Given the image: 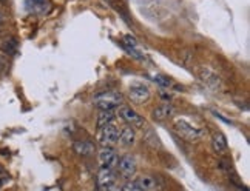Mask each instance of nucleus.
<instances>
[{
	"label": "nucleus",
	"instance_id": "1",
	"mask_svg": "<svg viewBox=\"0 0 250 191\" xmlns=\"http://www.w3.org/2000/svg\"><path fill=\"white\" fill-rule=\"evenodd\" d=\"M175 130H176V133L181 137H184V139H187L190 142L198 140V139H201L204 136V130L203 128L193 125V123H190L186 119H175Z\"/></svg>",
	"mask_w": 250,
	"mask_h": 191
},
{
	"label": "nucleus",
	"instance_id": "2",
	"mask_svg": "<svg viewBox=\"0 0 250 191\" xmlns=\"http://www.w3.org/2000/svg\"><path fill=\"white\" fill-rule=\"evenodd\" d=\"M93 103L102 111H111L113 108L119 107L122 103V96L119 93L108 91V93H101L93 99Z\"/></svg>",
	"mask_w": 250,
	"mask_h": 191
},
{
	"label": "nucleus",
	"instance_id": "3",
	"mask_svg": "<svg viewBox=\"0 0 250 191\" xmlns=\"http://www.w3.org/2000/svg\"><path fill=\"white\" fill-rule=\"evenodd\" d=\"M119 128L114 125V123H110V125H105L101 128V133L98 136V140L102 145V148H113L119 140Z\"/></svg>",
	"mask_w": 250,
	"mask_h": 191
},
{
	"label": "nucleus",
	"instance_id": "4",
	"mask_svg": "<svg viewBox=\"0 0 250 191\" xmlns=\"http://www.w3.org/2000/svg\"><path fill=\"white\" fill-rule=\"evenodd\" d=\"M198 76H199V79L203 80V83L206 85V87L210 88L211 91H221V90H223V80H221L219 76L211 68H208V66H201V68L198 70Z\"/></svg>",
	"mask_w": 250,
	"mask_h": 191
},
{
	"label": "nucleus",
	"instance_id": "5",
	"mask_svg": "<svg viewBox=\"0 0 250 191\" xmlns=\"http://www.w3.org/2000/svg\"><path fill=\"white\" fill-rule=\"evenodd\" d=\"M128 97L134 103H147L151 97V93L147 85L144 83H131L128 88Z\"/></svg>",
	"mask_w": 250,
	"mask_h": 191
},
{
	"label": "nucleus",
	"instance_id": "6",
	"mask_svg": "<svg viewBox=\"0 0 250 191\" xmlns=\"http://www.w3.org/2000/svg\"><path fill=\"white\" fill-rule=\"evenodd\" d=\"M119 117L125 123H128L130 127L142 128L144 125H146V120H144V117L141 116V114H138L136 111H134L133 108H130V107H121L119 108Z\"/></svg>",
	"mask_w": 250,
	"mask_h": 191
},
{
	"label": "nucleus",
	"instance_id": "7",
	"mask_svg": "<svg viewBox=\"0 0 250 191\" xmlns=\"http://www.w3.org/2000/svg\"><path fill=\"white\" fill-rule=\"evenodd\" d=\"M116 185V174L113 168H101L98 174V187L102 191H108Z\"/></svg>",
	"mask_w": 250,
	"mask_h": 191
},
{
	"label": "nucleus",
	"instance_id": "8",
	"mask_svg": "<svg viewBox=\"0 0 250 191\" xmlns=\"http://www.w3.org/2000/svg\"><path fill=\"white\" fill-rule=\"evenodd\" d=\"M116 167H118L119 173L127 179L133 177L134 173H136V160H134L130 154H125L121 159H118Z\"/></svg>",
	"mask_w": 250,
	"mask_h": 191
},
{
	"label": "nucleus",
	"instance_id": "9",
	"mask_svg": "<svg viewBox=\"0 0 250 191\" xmlns=\"http://www.w3.org/2000/svg\"><path fill=\"white\" fill-rule=\"evenodd\" d=\"M118 154L113 148H102L99 151V162L102 168H114L118 164Z\"/></svg>",
	"mask_w": 250,
	"mask_h": 191
},
{
	"label": "nucleus",
	"instance_id": "10",
	"mask_svg": "<svg viewBox=\"0 0 250 191\" xmlns=\"http://www.w3.org/2000/svg\"><path fill=\"white\" fill-rule=\"evenodd\" d=\"M134 184L139 187L141 191H159L158 180L153 176H148V174L139 176L136 180H134Z\"/></svg>",
	"mask_w": 250,
	"mask_h": 191
},
{
	"label": "nucleus",
	"instance_id": "11",
	"mask_svg": "<svg viewBox=\"0 0 250 191\" xmlns=\"http://www.w3.org/2000/svg\"><path fill=\"white\" fill-rule=\"evenodd\" d=\"M151 116H153V119L159 120V122L167 120V119L175 116V107H173V105H170V103H164V105H161V107L153 110Z\"/></svg>",
	"mask_w": 250,
	"mask_h": 191
},
{
	"label": "nucleus",
	"instance_id": "12",
	"mask_svg": "<svg viewBox=\"0 0 250 191\" xmlns=\"http://www.w3.org/2000/svg\"><path fill=\"white\" fill-rule=\"evenodd\" d=\"M211 147H213L215 153H218V154H224V153L229 150L227 139L221 131L213 133V136H211Z\"/></svg>",
	"mask_w": 250,
	"mask_h": 191
},
{
	"label": "nucleus",
	"instance_id": "13",
	"mask_svg": "<svg viewBox=\"0 0 250 191\" xmlns=\"http://www.w3.org/2000/svg\"><path fill=\"white\" fill-rule=\"evenodd\" d=\"M121 145L124 147H131L134 142H136V131H134L133 127H125L119 131V140Z\"/></svg>",
	"mask_w": 250,
	"mask_h": 191
},
{
	"label": "nucleus",
	"instance_id": "14",
	"mask_svg": "<svg viewBox=\"0 0 250 191\" xmlns=\"http://www.w3.org/2000/svg\"><path fill=\"white\" fill-rule=\"evenodd\" d=\"M124 46L127 48V51H128L133 57H136L138 60H142V59H144L142 53L139 51V45H138L136 40H134V37H131V36H125V37H124Z\"/></svg>",
	"mask_w": 250,
	"mask_h": 191
},
{
	"label": "nucleus",
	"instance_id": "15",
	"mask_svg": "<svg viewBox=\"0 0 250 191\" xmlns=\"http://www.w3.org/2000/svg\"><path fill=\"white\" fill-rule=\"evenodd\" d=\"M74 151L78 153L79 156L88 157V156H93L94 147H93V143L88 140H78V142H74Z\"/></svg>",
	"mask_w": 250,
	"mask_h": 191
},
{
	"label": "nucleus",
	"instance_id": "16",
	"mask_svg": "<svg viewBox=\"0 0 250 191\" xmlns=\"http://www.w3.org/2000/svg\"><path fill=\"white\" fill-rule=\"evenodd\" d=\"M110 123H114V114L111 111H102L98 117V127L102 128L105 125H110Z\"/></svg>",
	"mask_w": 250,
	"mask_h": 191
},
{
	"label": "nucleus",
	"instance_id": "17",
	"mask_svg": "<svg viewBox=\"0 0 250 191\" xmlns=\"http://www.w3.org/2000/svg\"><path fill=\"white\" fill-rule=\"evenodd\" d=\"M2 48H3V51L6 54H14L16 50H17V42L13 39V37H9V39H6L3 43H2Z\"/></svg>",
	"mask_w": 250,
	"mask_h": 191
},
{
	"label": "nucleus",
	"instance_id": "18",
	"mask_svg": "<svg viewBox=\"0 0 250 191\" xmlns=\"http://www.w3.org/2000/svg\"><path fill=\"white\" fill-rule=\"evenodd\" d=\"M6 70H8V60L3 56H0V76H2L3 73H6Z\"/></svg>",
	"mask_w": 250,
	"mask_h": 191
},
{
	"label": "nucleus",
	"instance_id": "19",
	"mask_svg": "<svg viewBox=\"0 0 250 191\" xmlns=\"http://www.w3.org/2000/svg\"><path fill=\"white\" fill-rule=\"evenodd\" d=\"M121 191H141V190H139V187L134 182H128L124 188H121Z\"/></svg>",
	"mask_w": 250,
	"mask_h": 191
},
{
	"label": "nucleus",
	"instance_id": "20",
	"mask_svg": "<svg viewBox=\"0 0 250 191\" xmlns=\"http://www.w3.org/2000/svg\"><path fill=\"white\" fill-rule=\"evenodd\" d=\"M33 3V6H43L45 5V0H30Z\"/></svg>",
	"mask_w": 250,
	"mask_h": 191
},
{
	"label": "nucleus",
	"instance_id": "21",
	"mask_svg": "<svg viewBox=\"0 0 250 191\" xmlns=\"http://www.w3.org/2000/svg\"><path fill=\"white\" fill-rule=\"evenodd\" d=\"M0 23H3V17H2V14H0Z\"/></svg>",
	"mask_w": 250,
	"mask_h": 191
},
{
	"label": "nucleus",
	"instance_id": "22",
	"mask_svg": "<svg viewBox=\"0 0 250 191\" xmlns=\"http://www.w3.org/2000/svg\"><path fill=\"white\" fill-rule=\"evenodd\" d=\"M2 173H3V170H2V167H0V176H2Z\"/></svg>",
	"mask_w": 250,
	"mask_h": 191
}]
</instances>
